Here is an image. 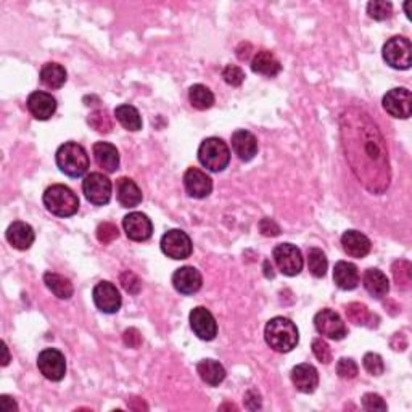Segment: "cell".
<instances>
[{
  "label": "cell",
  "mask_w": 412,
  "mask_h": 412,
  "mask_svg": "<svg viewBox=\"0 0 412 412\" xmlns=\"http://www.w3.org/2000/svg\"><path fill=\"white\" fill-rule=\"evenodd\" d=\"M338 124L343 151L354 176L370 194H385L390 187L392 168L379 126L359 106H349L343 111Z\"/></svg>",
  "instance_id": "cell-1"
},
{
  "label": "cell",
  "mask_w": 412,
  "mask_h": 412,
  "mask_svg": "<svg viewBox=\"0 0 412 412\" xmlns=\"http://www.w3.org/2000/svg\"><path fill=\"white\" fill-rule=\"evenodd\" d=\"M264 340L277 353H289L293 348H296L300 342V334H298L296 325L290 319L284 316L273 318L266 324L264 329Z\"/></svg>",
  "instance_id": "cell-2"
},
{
  "label": "cell",
  "mask_w": 412,
  "mask_h": 412,
  "mask_svg": "<svg viewBox=\"0 0 412 412\" xmlns=\"http://www.w3.org/2000/svg\"><path fill=\"white\" fill-rule=\"evenodd\" d=\"M44 206L58 218L75 216L79 210L77 195L63 184H54L44 192Z\"/></svg>",
  "instance_id": "cell-3"
},
{
  "label": "cell",
  "mask_w": 412,
  "mask_h": 412,
  "mask_svg": "<svg viewBox=\"0 0 412 412\" xmlns=\"http://www.w3.org/2000/svg\"><path fill=\"white\" fill-rule=\"evenodd\" d=\"M56 166L68 177H82L89 169L86 149L76 142H65L56 150Z\"/></svg>",
  "instance_id": "cell-4"
},
{
  "label": "cell",
  "mask_w": 412,
  "mask_h": 412,
  "mask_svg": "<svg viewBox=\"0 0 412 412\" xmlns=\"http://www.w3.org/2000/svg\"><path fill=\"white\" fill-rule=\"evenodd\" d=\"M199 160L208 171L221 173L229 166L230 150L223 139L208 137L200 144Z\"/></svg>",
  "instance_id": "cell-5"
},
{
  "label": "cell",
  "mask_w": 412,
  "mask_h": 412,
  "mask_svg": "<svg viewBox=\"0 0 412 412\" xmlns=\"http://www.w3.org/2000/svg\"><path fill=\"white\" fill-rule=\"evenodd\" d=\"M383 60L394 70H409L411 68V41L403 36L388 39L382 49Z\"/></svg>",
  "instance_id": "cell-6"
},
{
  "label": "cell",
  "mask_w": 412,
  "mask_h": 412,
  "mask_svg": "<svg viewBox=\"0 0 412 412\" xmlns=\"http://www.w3.org/2000/svg\"><path fill=\"white\" fill-rule=\"evenodd\" d=\"M82 192L92 205L104 206L111 200V180L101 173H90L82 180Z\"/></svg>",
  "instance_id": "cell-7"
},
{
  "label": "cell",
  "mask_w": 412,
  "mask_h": 412,
  "mask_svg": "<svg viewBox=\"0 0 412 412\" xmlns=\"http://www.w3.org/2000/svg\"><path fill=\"white\" fill-rule=\"evenodd\" d=\"M273 258L275 261V266L284 275H298L303 269V255L300 248L292 244H280L274 248Z\"/></svg>",
  "instance_id": "cell-8"
},
{
  "label": "cell",
  "mask_w": 412,
  "mask_h": 412,
  "mask_svg": "<svg viewBox=\"0 0 412 412\" xmlns=\"http://www.w3.org/2000/svg\"><path fill=\"white\" fill-rule=\"evenodd\" d=\"M37 368L47 380L60 382L66 375V359L58 349L45 348L37 356Z\"/></svg>",
  "instance_id": "cell-9"
},
{
  "label": "cell",
  "mask_w": 412,
  "mask_h": 412,
  "mask_svg": "<svg viewBox=\"0 0 412 412\" xmlns=\"http://www.w3.org/2000/svg\"><path fill=\"white\" fill-rule=\"evenodd\" d=\"M314 327L323 337L330 338V340H343L348 335V329L340 314L335 313L334 309L325 308L314 316Z\"/></svg>",
  "instance_id": "cell-10"
},
{
  "label": "cell",
  "mask_w": 412,
  "mask_h": 412,
  "mask_svg": "<svg viewBox=\"0 0 412 412\" xmlns=\"http://www.w3.org/2000/svg\"><path fill=\"white\" fill-rule=\"evenodd\" d=\"M161 251L171 259H187L194 251V245L184 230L171 229L163 235Z\"/></svg>",
  "instance_id": "cell-11"
},
{
  "label": "cell",
  "mask_w": 412,
  "mask_h": 412,
  "mask_svg": "<svg viewBox=\"0 0 412 412\" xmlns=\"http://www.w3.org/2000/svg\"><path fill=\"white\" fill-rule=\"evenodd\" d=\"M382 105L388 115L398 120H408L412 113V95L406 87L388 90L382 100Z\"/></svg>",
  "instance_id": "cell-12"
},
{
  "label": "cell",
  "mask_w": 412,
  "mask_h": 412,
  "mask_svg": "<svg viewBox=\"0 0 412 412\" xmlns=\"http://www.w3.org/2000/svg\"><path fill=\"white\" fill-rule=\"evenodd\" d=\"M92 298L95 306H97L101 313L105 314H115L120 311L121 308V295L120 290L116 289L115 284L108 280H101L92 290Z\"/></svg>",
  "instance_id": "cell-13"
},
{
  "label": "cell",
  "mask_w": 412,
  "mask_h": 412,
  "mask_svg": "<svg viewBox=\"0 0 412 412\" xmlns=\"http://www.w3.org/2000/svg\"><path fill=\"white\" fill-rule=\"evenodd\" d=\"M190 327L200 340L210 342L218 335V324L214 316L206 308L196 306L190 311Z\"/></svg>",
  "instance_id": "cell-14"
},
{
  "label": "cell",
  "mask_w": 412,
  "mask_h": 412,
  "mask_svg": "<svg viewBox=\"0 0 412 412\" xmlns=\"http://www.w3.org/2000/svg\"><path fill=\"white\" fill-rule=\"evenodd\" d=\"M123 227L127 239L132 242H146L154 234V224H151L150 218L139 211L129 213L123 219Z\"/></svg>",
  "instance_id": "cell-15"
},
{
  "label": "cell",
  "mask_w": 412,
  "mask_h": 412,
  "mask_svg": "<svg viewBox=\"0 0 412 412\" xmlns=\"http://www.w3.org/2000/svg\"><path fill=\"white\" fill-rule=\"evenodd\" d=\"M184 185L192 199H206L213 192V180L206 173L189 168L184 174Z\"/></svg>",
  "instance_id": "cell-16"
},
{
  "label": "cell",
  "mask_w": 412,
  "mask_h": 412,
  "mask_svg": "<svg viewBox=\"0 0 412 412\" xmlns=\"http://www.w3.org/2000/svg\"><path fill=\"white\" fill-rule=\"evenodd\" d=\"M173 285L180 295H194L199 292L203 285V279L199 269L194 266L179 268L173 274Z\"/></svg>",
  "instance_id": "cell-17"
},
{
  "label": "cell",
  "mask_w": 412,
  "mask_h": 412,
  "mask_svg": "<svg viewBox=\"0 0 412 412\" xmlns=\"http://www.w3.org/2000/svg\"><path fill=\"white\" fill-rule=\"evenodd\" d=\"M26 106L36 120L47 121L56 111V100L47 92L36 90V92H32L30 97H27Z\"/></svg>",
  "instance_id": "cell-18"
},
{
  "label": "cell",
  "mask_w": 412,
  "mask_h": 412,
  "mask_svg": "<svg viewBox=\"0 0 412 412\" xmlns=\"http://www.w3.org/2000/svg\"><path fill=\"white\" fill-rule=\"evenodd\" d=\"M292 382L298 392L309 394L319 385V374L311 364H298L292 369Z\"/></svg>",
  "instance_id": "cell-19"
},
{
  "label": "cell",
  "mask_w": 412,
  "mask_h": 412,
  "mask_svg": "<svg viewBox=\"0 0 412 412\" xmlns=\"http://www.w3.org/2000/svg\"><path fill=\"white\" fill-rule=\"evenodd\" d=\"M232 149L234 154L240 158L242 161H251L258 154V140L255 135L245 129H239L232 134Z\"/></svg>",
  "instance_id": "cell-20"
},
{
  "label": "cell",
  "mask_w": 412,
  "mask_h": 412,
  "mask_svg": "<svg viewBox=\"0 0 412 412\" xmlns=\"http://www.w3.org/2000/svg\"><path fill=\"white\" fill-rule=\"evenodd\" d=\"M116 199L124 208H135L142 203V190L131 177H120L116 180Z\"/></svg>",
  "instance_id": "cell-21"
},
{
  "label": "cell",
  "mask_w": 412,
  "mask_h": 412,
  "mask_svg": "<svg viewBox=\"0 0 412 412\" xmlns=\"http://www.w3.org/2000/svg\"><path fill=\"white\" fill-rule=\"evenodd\" d=\"M8 244L16 248V250L25 251L31 248L34 244V230L30 224L23 221H15L8 225L7 232H5Z\"/></svg>",
  "instance_id": "cell-22"
},
{
  "label": "cell",
  "mask_w": 412,
  "mask_h": 412,
  "mask_svg": "<svg viewBox=\"0 0 412 412\" xmlns=\"http://www.w3.org/2000/svg\"><path fill=\"white\" fill-rule=\"evenodd\" d=\"M342 245L347 255L353 258L368 256L372 248L370 240L364 234L358 232V230H347L342 237Z\"/></svg>",
  "instance_id": "cell-23"
},
{
  "label": "cell",
  "mask_w": 412,
  "mask_h": 412,
  "mask_svg": "<svg viewBox=\"0 0 412 412\" xmlns=\"http://www.w3.org/2000/svg\"><path fill=\"white\" fill-rule=\"evenodd\" d=\"M94 158L105 173H115L120 168V154H118L116 146L113 144L95 142Z\"/></svg>",
  "instance_id": "cell-24"
},
{
  "label": "cell",
  "mask_w": 412,
  "mask_h": 412,
  "mask_svg": "<svg viewBox=\"0 0 412 412\" xmlns=\"http://www.w3.org/2000/svg\"><path fill=\"white\" fill-rule=\"evenodd\" d=\"M363 284L369 295L377 298V300L387 296V293L390 292V282H388V277L382 273L380 269H375V268H370L366 270Z\"/></svg>",
  "instance_id": "cell-25"
},
{
  "label": "cell",
  "mask_w": 412,
  "mask_h": 412,
  "mask_svg": "<svg viewBox=\"0 0 412 412\" xmlns=\"http://www.w3.org/2000/svg\"><path fill=\"white\" fill-rule=\"evenodd\" d=\"M251 70L256 75L274 77L280 73L282 65L273 52H269V50H259L251 60Z\"/></svg>",
  "instance_id": "cell-26"
},
{
  "label": "cell",
  "mask_w": 412,
  "mask_h": 412,
  "mask_svg": "<svg viewBox=\"0 0 412 412\" xmlns=\"http://www.w3.org/2000/svg\"><path fill=\"white\" fill-rule=\"evenodd\" d=\"M334 280L338 289L354 290L359 284V270L353 263L338 261L334 269Z\"/></svg>",
  "instance_id": "cell-27"
},
{
  "label": "cell",
  "mask_w": 412,
  "mask_h": 412,
  "mask_svg": "<svg viewBox=\"0 0 412 412\" xmlns=\"http://www.w3.org/2000/svg\"><path fill=\"white\" fill-rule=\"evenodd\" d=\"M196 372H199L201 380L210 387H218L225 379V369L221 363L214 359H201L196 364Z\"/></svg>",
  "instance_id": "cell-28"
},
{
  "label": "cell",
  "mask_w": 412,
  "mask_h": 412,
  "mask_svg": "<svg viewBox=\"0 0 412 412\" xmlns=\"http://www.w3.org/2000/svg\"><path fill=\"white\" fill-rule=\"evenodd\" d=\"M44 282L45 285H47V289L52 292L56 298H60V300H70L73 293H75L71 280L66 279L65 275H60L56 273H45Z\"/></svg>",
  "instance_id": "cell-29"
},
{
  "label": "cell",
  "mask_w": 412,
  "mask_h": 412,
  "mask_svg": "<svg viewBox=\"0 0 412 412\" xmlns=\"http://www.w3.org/2000/svg\"><path fill=\"white\" fill-rule=\"evenodd\" d=\"M41 82L49 89H60L65 86L68 75L66 70L58 63H45L41 70Z\"/></svg>",
  "instance_id": "cell-30"
},
{
  "label": "cell",
  "mask_w": 412,
  "mask_h": 412,
  "mask_svg": "<svg viewBox=\"0 0 412 412\" xmlns=\"http://www.w3.org/2000/svg\"><path fill=\"white\" fill-rule=\"evenodd\" d=\"M116 120L120 121L124 129L131 132H137L142 129V116H140L139 110L132 105H120L115 110Z\"/></svg>",
  "instance_id": "cell-31"
},
{
  "label": "cell",
  "mask_w": 412,
  "mask_h": 412,
  "mask_svg": "<svg viewBox=\"0 0 412 412\" xmlns=\"http://www.w3.org/2000/svg\"><path fill=\"white\" fill-rule=\"evenodd\" d=\"M189 100L194 108L196 110H208L214 104V95L210 89L203 84H195L189 90Z\"/></svg>",
  "instance_id": "cell-32"
},
{
  "label": "cell",
  "mask_w": 412,
  "mask_h": 412,
  "mask_svg": "<svg viewBox=\"0 0 412 412\" xmlns=\"http://www.w3.org/2000/svg\"><path fill=\"white\" fill-rule=\"evenodd\" d=\"M392 274H393L394 284H397L399 289H403V290L411 289L412 266L409 261H406V259H398V261H394L392 266Z\"/></svg>",
  "instance_id": "cell-33"
},
{
  "label": "cell",
  "mask_w": 412,
  "mask_h": 412,
  "mask_svg": "<svg viewBox=\"0 0 412 412\" xmlns=\"http://www.w3.org/2000/svg\"><path fill=\"white\" fill-rule=\"evenodd\" d=\"M308 268L309 273H311L314 277H324L327 273V268H329V263H327L325 253L320 250V248H309L308 250Z\"/></svg>",
  "instance_id": "cell-34"
},
{
  "label": "cell",
  "mask_w": 412,
  "mask_h": 412,
  "mask_svg": "<svg viewBox=\"0 0 412 412\" xmlns=\"http://www.w3.org/2000/svg\"><path fill=\"white\" fill-rule=\"evenodd\" d=\"M347 318L356 325H368L369 320L375 319L377 316L370 314L368 306L363 303H349L347 306Z\"/></svg>",
  "instance_id": "cell-35"
},
{
  "label": "cell",
  "mask_w": 412,
  "mask_h": 412,
  "mask_svg": "<svg viewBox=\"0 0 412 412\" xmlns=\"http://www.w3.org/2000/svg\"><path fill=\"white\" fill-rule=\"evenodd\" d=\"M89 126L100 134H108L113 129V120L106 110H95L87 118Z\"/></svg>",
  "instance_id": "cell-36"
},
{
  "label": "cell",
  "mask_w": 412,
  "mask_h": 412,
  "mask_svg": "<svg viewBox=\"0 0 412 412\" xmlns=\"http://www.w3.org/2000/svg\"><path fill=\"white\" fill-rule=\"evenodd\" d=\"M368 13L375 21H385L393 15V5L387 0H372L368 4Z\"/></svg>",
  "instance_id": "cell-37"
},
{
  "label": "cell",
  "mask_w": 412,
  "mask_h": 412,
  "mask_svg": "<svg viewBox=\"0 0 412 412\" xmlns=\"http://www.w3.org/2000/svg\"><path fill=\"white\" fill-rule=\"evenodd\" d=\"M358 372H359L358 364L354 363L351 358H342L337 363V374L338 377H342V379H345V380L356 379Z\"/></svg>",
  "instance_id": "cell-38"
},
{
  "label": "cell",
  "mask_w": 412,
  "mask_h": 412,
  "mask_svg": "<svg viewBox=\"0 0 412 412\" xmlns=\"http://www.w3.org/2000/svg\"><path fill=\"white\" fill-rule=\"evenodd\" d=\"M363 366L364 369L369 372L370 375H375L379 377L383 374V370H385V364H383V359L380 354L377 353H368L363 359Z\"/></svg>",
  "instance_id": "cell-39"
},
{
  "label": "cell",
  "mask_w": 412,
  "mask_h": 412,
  "mask_svg": "<svg viewBox=\"0 0 412 412\" xmlns=\"http://www.w3.org/2000/svg\"><path fill=\"white\" fill-rule=\"evenodd\" d=\"M223 77H224V81L229 84V86L239 87L245 81V73H244V70H242L240 66L227 65L223 70Z\"/></svg>",
  "instance_id": "cell-40"
},
{
  "label": "cell",
  "mask_w": 412,
  "mask_h": 412,
  "mask_svg": "<svg viewBox=\"0 0 412 412\" xmlns=\"http://www.w3.org/2000/svg\"><path fill=\"white\" fill-rule=\"evenodd\" d=\"M118 235H120L118 227L111 223H101L97 227V239L100 244H104V245L111 244L113 240L118 239Z\"/></svg>",
  "instance_id": "cell-41"
},
{
  "label": "cell",
  "mask_w": 412,
  "mask_h": 412,
  "mask_svg": "<svg viewBox=\"0 0 412 412\" xmlns=\"http://www.w3.org/2000/svg\"><path fill=\"white\" fill-rule=\"evenodd\" d=\"M121 284L123 289L127 293H131V295H137L140 289H142V280H140L132 270H124L121 274Z\"/></svg>",
  "instance_id": "cell-42"
},
{
  "label": "cell",
  "mask_w": 412,
  "mask_h": 412,
  "mask_svg": "<svg viewBox=\"0 0 412 412\" xmlns=\"http://www.w3.org/2000/svg\"><path fill=\"white\" fill-rule=\"evenodd\" d=\"M313 353L323 364H329L332 361V349L323 338H316V340H313Z\"/></svg>",
  "instance_id": "cell-43"
},
{
  "label": "cell",
  "mask_w": 412,
  "mask_h": 412,
  "mask_svg": "<svg viewBox=\"0 0 412 412\" xmlns=\"http://www.w3.org/2000/svg\"><path fill=\"white\" fill-rule=\"evenodd\" d=\"M363 408L366 411H387L388 406L377 393H366L363 397Z\"/></svg>",
  "instance_id": "cell-44"
},
{
  "label": "cell",
  "mask_w": 412,
  "mask_h": 412,
  "mask_svg": "<svg viewBox=\"0 0 412 412\" xmlns=\"http://www.w3.org/2000/svg\"><path fill=\"white\" fill-rule=\"evenodd\" d=\"M259 230H261L263 235L266 237H277L280 234L279 224L274 221V219L264 218L261 223H259Z\"/></svg>",
  "instance_id": "cell-45"
},
{
  "label": "cell",
  "mask_w": 412,
  "mask_h": 412,
  "mask_svg": "<svg viewBox=\"0 0 412 412\" xmlns=\"http://www.w3.org/2000/svg\"><path fill=\"white\" fill-rule=\"evenodd\" d=\"M123 338L124 343H126L129 348H139L140 343H142V335H140V332L137 329H134V327L124 332Z\"/></svg>",
  "instance_id": "cell-46"
},
{
  "label": "cell",
  "mask_w": 412,
  "mask_h": 412,
  "mask_svg": "<svg viewBox=\"0 0 412 412\" xmlns=\"http://www.w3.org/2000/svg\"><path fill=\"white\" fill-rule=\"evenodd\" d=\"M245 406L251 411L261 408V397H259V393L256 390H250L245 394Z\"/></svg>",
  "instance_id": "cell-47"
},
{
  "label": "cell",
  "mask_w": 412,
  "mask_h": 412,
  "mask_svg": "<svg viewBox=\"0 0 412 412\" xmlns=\"http://www.w3.org/2000/svg\"><path fill=\"white\" fill-rule=\"evenodd\" d=\"M0 409L4 412H13L18 411V404L15 403L13 398L7 397V394H2V397H0Z\"/></svg>",
  "instance_id": "cell-48"
},
{
  "label": "cell",
  "mask_w": 412,
  "mask_h": 412,
  "mask_svg": "<svg viewBox=\"0 0 412 412\" xmlns=\"http://www.w3.org/2000/svg\"><path fill=\"white\" fill-rule=\"evenodd\" d=\"M250 50H251L250 44H242L240 47L237 49V56H239L242 61H245V60L250 58Z\"/></svg>",
  "instance_id": "cell-49"
},
{
  "label": "cell",
  "mask_w": 412,
  "mask_h": 412,
  "mask_svg": "<svg viewBox=\"0 0 412 412\" xmlns=\"http://www.w3.org/2000/svg\"><path fill=\"white\" fill-rule=\"evenodd\" d=\"M2 349H4L2 366H7L10 363V354H8V348H7V345H5V342H2Z\"/></svg>",
  "instance_id": "cell-50"
},
{
  "label": "cell",
  "mask_w": 412,
  "mask_h": 412,
  "mask_svg": "<svg viewBox=\"0 0 412 412\" xmlns=\"http://www.w3.org/2000/svg\"><path fill=\"white\" fill-rule=\"evenodd\" d=\"M409 7H411V2H406L404 4V10H406V15H408V18H411V10H409Z\"/></svg>",
  "instance_id": "cell-51"
}]
</instances>
